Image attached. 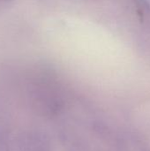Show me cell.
Here are the masks:
<instances>
[{"label":"cell","mask_w":150,"mask_h":151,"mask_svg":"<svg viewBox=\"0 0 150 151\" xmlns=\"http://www.w3.org/2000/svg\"><path fill=\"white\" fill-rule=\"evenodd\" d=\"M19 151H49V143L46 137L35 130L22 132L16 141Z\"/></svg>","instance_id":"6da1fadb"},{"label":"cell","mask_w":150,"mask_h":151,"mask_svg":"<svg viewBox=\"0 0 150 151\" xmlns=\"http://www.w3.org/2000/svg\"><path fill=\"white\" fill-rule=\"evenodd\" d=\"M14 145L10 123L7 118L0 113V151H13Z\"/></svg>","instance_id":"7a4b0ae2"},{"label":"cell","mask_w":150,"mask_h":151,"mask_svg":"<svg viewBox=\"0 0 150 151\" xmlns=\"http://www.w3.org/2000/svg\"><path fill=\"white\" fill-rule=\"evenodd\" d=\"M137 5L138 10L141 12L140 13L142 14L145 11L149 10V4H148L147 0H133Z\"/></svg>","instance_id":"3957f363"}]
</instances>
